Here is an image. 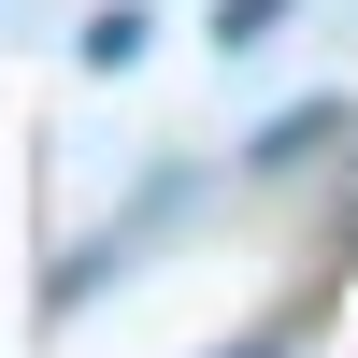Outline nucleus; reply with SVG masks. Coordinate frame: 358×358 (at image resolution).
I'll return each instance as SVG.
<instances>
[{"instance_id": "f257e3e1", "label": "nucleus", "mask_w": 358, "mask_h": 358, "mask_svg": "<svg viewBox=\"0 0 358 358\" xmlns=\"http://www.w3.org/2000/svg\"><path fill=\"white\" fill-rule=\"evenodd\" d=\"M287 15H301V0H215V43H229V57H244V43H273V29H287Z\"/></svg>"}, {"instance_id": "f03ea898", "label": "nucleus", "mask_w": 358, "mask_h": 358, "mask_svg": "<svg viewBox=\"0 0 358 358\" xmlns=\"http://www.w3.org/2000/svg\"><path fill=\"white\" fill-rule=\"evenodd\" d=\"M129 57H143V15H129V0H115V15H86V72H129Z\"/></svg>"}]
</instances>
